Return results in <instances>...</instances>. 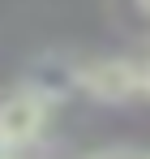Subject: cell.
<instances>
[{"label": "cell", "mask_w": 150, "mask_h": 159, "mask_svg": "<svg viewBox=\"0 0 150 159\" xmlns=\"http://www.w3.org/2000/svg\"><path fill=\"white\" fill-rule=\"evenodd\" d=\"M77 90L99 103H129L142 95V60L129 56H95L77 65Z\"/></svg>", "instance_id": "6da1fadb"}, {"label": "cell", "mask_w": 150, "mask_h": 159, "mask_svg": "<svg viewBox=\"0 0 150 159\" xmlns=\"http://www.w3.org/2000/svg\"><path fill=\"white\" fill-rule=\"evenodd\" d=\"M47 112L51 103H43L34 90H9V95H0V138L22 155L26 146H34L39 142V133L47 129Z\"/></svg>", "instance_id": "7a4b0ae2"}, {"label": "cell", "mask_w": 150, "mask_h": 159, "mask_svg": "<svg viewBox=\"0 0 150 159\" xmlns=\"http://www.w3.org/2000/svg\"><path fill=\"white\" fill-rule=\"evenodd\" d=\"M77 65L82 60H73V56H64V52H43V56H34L26 65L22 86L34 90L43 103L56 107V103H64V99H73V95H82L77 90Z\"/></svg>", "instance_id": "3957f363"}, {"label": "cell", "mask_w": 150, "mask_h": 159, "mask_svg": "<svg viewBox=\"0 0 150 159\" xmlns=\"http://www.w3.org/2000/svg\"><path fill=\"white\" fill-rule=\"evenodd\" d=\"M86 159H146V151H137V146H103V151H90Z\"/></svg>", "instance_id": "277c9868"}, {"label": "cell", "mask_w": 150, "mask_h": 159, "mask_svg": "<svg viewBox=\"0 0 150 159\" xmlns=\"http://www.w3.org/2000/svg\"><path fill=\"white\" fill-rule=\"evenodd\" d=\"M142 95H150V60H142Z\"/></svg>", "instance_id": "5b68a950"}, {"label": "cell", "mask_w": 150, "mask_h": 159, "mask_svg": "<svg viewBox=\"0 0 150 159\" xmlns=\"http://www.w3.org/2000/svg\"><path fill=\"white\" fill-rule=\"evenodd\" d=\"M0 159H17V151H13V146H9L4 138H0Z\"/></svg>", "instance_id": "8992f818"}, {"label": "cell", "mask_w": 150, "mask_h": 159, "mask_svg": "<svg viewBox=\"0 0 150 159\" xmlns=\"http://www.w3.org/2000/svg\"><path fill=\"white\" fill-rule=\"evenodd\" d=\"M137 4H142V13H146V17H150V0H137Z\"/></svg>", "instance_id": "52a82bcc"}, {"label": "cell", "mask_w": 150, "mask_h": 159, "mask_svg": "<svg viewBox=\"0 0 150 159\" xmlns=\"http://www.w3.org/2000/svg\"><path fill=\"white\" fill-rule=\"evenodd\" d=\"M146 159H150V151H146Z\"/></svg>", "instance_id": "ba28073f"}]
</instances>
